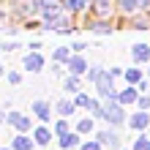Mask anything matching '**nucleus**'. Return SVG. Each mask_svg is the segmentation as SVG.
Returning a JSON list of instances; mask_svg holds the SVG:
<instances>
[{
  "mask_svg": "<svg viewBox=\"0 0 150 150\" xmlns=\"http://www.w3.org/2000/svg\"><path fill=\"white\" fill-rule=\"evenodd\" d=\"M96 90L101 93V98L107 101H117V90H115V74L112 71H101V76L96 79Z\"/></svg>",
  "mask_w": 150,
  "mask_h": 150,
  "instance_id": "1",
  "label": "nucleus"
},
{
  "mask_svg": "<svg viewBox=\"0 0 150 150\" xmlns=\"http://www.w3.org/2000/svg\"><path fill=\"white\" fill-rule=\"evenodd\" d=\"M104 117H107L112 126H123V123H126V112H123V104H120V101L115 104V98H112V101H107V104H104Z\"/></svg>",
  "mask_w": 150,
  "mask_h": 150,
  "instance_id": "2",
  "label": "nucleus"
},
{
  "mask_svg": "<svg viewBox=\"0 0 150 150\" xmlns=\"http://www.w3.org/2000/svg\"><path fill=\"white\" fill-rule=\"evenodd\" d=\"M128 126L134 128V131H145V128L150 126V115H147L145 109H139L137 115H131V117H128Z\"/></svg>",
  "mask_w": 150,
  "mask_h": 150,
  "instance_id": "3",
  "label": "nucleus"
},
{
  "mask_svg": "<svg viewBox=\"0 0 150 150\" xmlns=\"http://www.w3.org/2000/svg\"><path fill=\"white\" fill-rule=\"evenodd\" d=\"M22 66L28 68V71H33V74H36V71H41V68H44V57L38 55V52H30V55H25Z\"/></svg>",
  "mask_w": 150,
  "mask_h": 150,
  "instance_id": "4",
  "label": "nucleus"
},
{
  "mask_svg": "<svg viewBox=\"0 0 150 150\" xmlns=\"http://www.w3.org/2000/svg\"><path fill=\"white\" fill-rule=\"evenodd\" d=\"M6 120L11 123L16 131H30V117H25V115H19V112H11Z\"/></svg>",
  "mask_w": 150,
  "mask_h": 150,
  "instance_id": "5",
  "label": "nucleus"
},
{
  "mask_svg": "<svg viewBox=\"0 0 150 150\" xmlns=\"http://www.w3.org/2000/svg\"><path fill=\"white\" fill-rule=\"evenodd\" d=\"M68 71H71L74 76L85 74V71H87V60H85L82 55H71V60H68Z\"/></svg>",
  "mask_w": 150,
  "mask_h": 150,
  "instance_id": "6",
  "label": "nucleus"
},
{
  "mask_svg": "<svg viewBox=\"0 0 150 150\" xmlns=\"http://www.w3.org/2000/svg\"><path fill=\"white\" fill-rule=\"evenodd\" d=\"M120 3V8L126 14H134V11H142V8H147L150 6V0H117Z\"/></svg>",
  "mask_w": 150,
  "mask_h": 150,
  "instance_id": "7",
  "label": "nucleus"
},
{
  "mask_svg": "<svg viewBox=\"0 0 150 150\" xmlns=\"http://www.w3.org/2000/svg\"><path fill=\"white\" fill-rule=\"evenodd\" d=\"M57 142H60V147H63V150H76L79 145H82V142H79V134H71V131H68V134H63Z\"/></svg>",
  "mask_w": 150,
  "mask_h": 150,
  "instance_id": "8",
  "label": "nucleus"
},
{
  "mask_svg": "<svg viewBox=\"0 0 150 150\" xmlns=\"http://www.w3.org/2000/svg\"><path fill=\"white\" fill-rule=\"evenodd\" d=\"M98 142L109 147H120V137H117V131H98Z\"/></svg>",
  "mask_w": 150,
  "mask_h": 150,
  "instance_id": "9",
  "label": "nucleus"
},
{
  "mask_svg": "<svg viewBox=\"0 0 150 150\" xmlns=\"http://www.w3.org/2000/svg\"><path fill=\"white\" fill-rule=\"evenodd\" d=\"M131 55H134V63H147L150 60V47L147 44H137V47L131 49Z\"/></svg>",
  "mask_w": 150,
  "mask_h": 150,
  "instance_id": "10",
  "label": "nucleus"
},
{
  "mask_svg": "<svg viewBox=\"0 0 150 150\" xmlns=\"http://www.w3.org/2000/svg\"><path fill=\"white\" fill-rule=\"evenodd\" d=\"M57 8H60V0H41L38 11H41L44 16H47V19H49V16H55V14H57Z\"/></svg>",
  "mask_w": 150,
  "mask_h": 150,
  "instance_id": "11",
  "label": "nucleus"
},
{
  "mask_svg": "<svg viewBox=\"0 0 150 150\" xmlns=\"http://www.w3.org/2000/svg\"><path fill=\"white\" fill-rule=\"evenodd\" d=\"M49 112H52V109H49V104H47V101H36V104H33V115H36L38 120L47 123V120H49Z\"/></svg>",
  "mask_w": 150,
  "mask_h": 150,
  "instance_id": "12",
  "label": "nucleus"
},
{
  "mask_svg": "<svg viewBox=\"0 0 150 150\" xmlns=\"http://www.w3.org/2000/svg\"><path fill=\"white\" fill-rule=\"evenodd\" d=\"M66 25H68V19L63 14H55V16H49L47 19V30L52 28V30H66Z\"/></svg>",
  "mask_w": 150,
  "mask_h": 150,
  "instance_id": "13",
  "label": "nucleus"
},
{
  "mask_svg": "<svg viewBox=\"0 0 150 150\" xmlns=\"http://www.w3.org/2000/svg\"><path fill=\"white\" fill-rule=\"evenodd\" d=\"M55 109H57V115H60V117H71V115L76 112V104H74V101H60Z\"/></svg>",
  "mask_w": 150,
  "mask_h": 150,
  "instance_id": "14",
  "label": "nucleus"
},
{
  "mask_svg": "<svg viewBox=\"0 0 150 150\" xmlns=\"http://www.w3.org/2000/svg\"><path fill=\"white\" fill-rule=\"evenodd\" d=\"M33 145H36V139H28V137H14V150H33Z\"/></svg>",
  "mask_w": 150,
  "mask_h": 150,
  "instance_id": "15",
  "label": "nucleus"
},
{
  "mask_svg": "<svg viewBox=\"0 0 150 150\" xmlns=\"http://www.w3.org/2000/svg\"><path fill=\"white\" fill-rule=\"evenodd\" d=\"M49 137H52V131H49L47 126L36 128V134H33V139H36V145H49Z\"/></svg>",
  "mask_w": 150,
  "mask_h": 150,
  "instance_id": "16",
  "label": "nucleus"
},
{
  "mask_svg": "<svg viewBox=\"0 0 150 150\" xmlns=\"http://www.w3.org/2000/svg\"><path fill=\"white\" fill-rule=\"evenodd\" d=\"M117 101H120V104H134V101H137V90H134V87L120 90V93H117Z\"/></svg>",
  "mask_w": 150,
  "mask_h": 150,
  "instance_id": "17",
  "label": "nucleus"
},
{
  "mask_svg": "<svg viewBox=\"0 0 150 150\" xmlns=\"http://www.w3.org/2000/svg\"><path fill=\"white\" fill-rule=\"evenodd\" d=\"M55 60L57 63H68V60H71V49L68 47H57L55 49Z\"/></svg>",
  "mask_w": 150,
  "mask_h": 150,
  "instance_id": "18",
  "label": "nucleus"
},
{
  "mask_svg": "<svg viewBox=\"0 0 150 150\" xmlns=\"http://www.w3.org/2000/svg\"><path fill=\"white\" fill-rule=\"evenodd\" d=\"M90 131H93V120L90 117H82L76 123V134H90Z\"/></svg>",
  "mask_w": 150,
  "mask_h": 150,
  "instance_id": "19",
  "label": "nucleus"
},
{
  "mask_svg": "<svg viewBox=\"0 0 150 150\" xmlns=\"http://www.w3.org/2000/svg\"><path fill=\"white\" fill-rule=\"evenodd\" d=\"M87 6V0H66V8H68V11H82V8Z\"/></svg>",
  "mask_w": 150,
  "mask_h": 150,
  "instance_id": "20",
  "label": "nucleus"
},
{
  "mask_svg": "<svg viewBox=\"0 0 150 150\" xmlns=\"http://www.w3.org/2000/svg\"><path fill=\"white\" fill-rule=\"evenodd\" d=\"M126 79L134 85V82H139V79H142V71H139L137 66H134V68H126Z\"/></svg>",
  "mask_w": 150,
  "mask_h": 150,
  "instance_id": "21",
  "label": "nucleus"
},
{
  "mask_svg": "<svg viewBox=\"0 0 150 150\" xmlns=\"http://www.w3.org/2000/svg\"><path fill=\"white\" fill-rule=\"evenodd\" d=\"M66 90H68V93H79V79H76L74 74L66 79Z\"/></svg>",
  "mask_w": 150,
  "mask_h": 150,
  "instance_id": "22",
  "label": "nucleus"
},
{
  "mask_svg": "<svg viewBox=\"0 0 150 150\" xmlns=\"http://www.w3.org/2000/svg\"><path fill=\"white\" fill-rule=\"evenodd\" d=\"M87 109H90V115H93V117H104V104L90 101V107H87Z\"/></svg>",
  "mask_w": 150,
  "mask_h": 150,
  "instance_id": "23",
  "label": "nucleus"
},
{
  "mask_svg": "<svg viewBox=\"0 0 150 150\" xmlns=\"http://www.w3.org/2000/svg\"><path fill=\"white\" fill-rule=\"evenodd\" d=\"M134 150H150V139L142 134V137H137V142H134Z\"/></svg>",
  "mask_w": 150,
  "mask_h": 150,
  "instance_id": "24",
  "label": "nucleus"
},
{
  "mask_svg": "<svg viewBox=\"0 0 150 150\" xmlns=\"http://www.w3.org/2000/svg\"><path fill=\"white\" fill-rule=\"evenodd\" d=\"M55 134H60V137H63V134H68V123H66V117L55 123Z\"/></svg>",
  "mask_w": 150,
  "mask_h": 150,
  "instance_id": "25",
  "label": "nucleus"
},
{
  "mask_svg": "<svg viewBox=\"0 0 150 150\" xmlns=\"http://www.w3.org/2000/svg\"><path fill=\"white\" fill-rule=\"evenodd\" d=\"M79 150H101V142H98V139H96V142H82Z\"/></svg>",
  "mask_w": 150,
  "mask_h": 150,
  "instance_id": "26",
  "label": "nucleus"
},
{
  "mask_svg": "<svg viewBox=\"0 0 150 150\" xmlns=\"http://www.w3.org/2000/svg\"><path fill=\"white\" fill-rule=\"evenodd\" d=\"M93 3H96V8H98L101 14H107V11H109V0H93Z\"/></svg>",
  "mask_w": 150,
  "mask_h": 150,
  "instance_id": "27",
  "label": "nucleus"
},
{
  "mask_svg": "<svg viewBox=\"0 0 150 150\" xmlns=\"http://www.w3.org/2000/svg\"><path fill=\"white\" fill-rule=\"evenodd\" d=\"M74 104H76V107H90V98H87V96H85V93H79Z\"/></svg>",
  "mask_w": 150,
  "mask_h": 150,
  "instance_id": "28",
  "label": "nucleus"
},
{
  "mask_svg": "<svg viewBox=\"0 0 150 150\" xmlns=\"http://www.w3.org/2000/svg\"><path fill=\"white\" fill-rule=\"evenodd\" d=\"M101 71H104V68H98V66H93V71H90V74H87V79H90V82L96 85V79H98V76H101Z\"/></svg>",
  "mask_w": 150,
  "mask_h": 150,
  "instance_id": "29",
  "label": "nucleus"
},
{
  "mask_svg": "<svg viewBox=\"0 0 150 150\" xmlns=\"http://www.w3.org/2000/svg\"><path fill=\"white\" fill-rule=\"evenodd\" d=\"M93 30H96V33H109V28H107L104 22H96V25H93Z\"/></svg>",
  "mask_w": 150,
  "mask_h": 150,
  "instance_id": "30",
  "label": "nucleus"
},
{
  "mask_svg": "<svg viewBox=\"0 0 150 150\" xmlns=\"http://www.w3.org/2000/svg\"><path fill=\"white\" fill-rule=\"evenodd\" d=\"M8 82H11V85H19V82H22V76L16 74V71H11V74H8Z\"/></svg>",
  "mask_w": 150,
  "mask_h": 150,
  "instance_id": "31",
  "label": "nucleus"
},
{
  "mask_svg": "<svg viewBox=\"0 0 150 150\" xmlns=\"http://www.w3.org/2000/svg\"><path fill=\"white\" fill-rule=\"evenodd\" d=\"M150 107V98H147V96H142V98H139V109H147Z\"/></svg>",
  "mask_w": 150,
  "mask_h": 150,
  "instance_id": "32",
  "label": "nucleus"
},
{
  "mask_svg": "<svg viewBox=\"0 0 150 150\" xmlns=\"http://www.w3.org/2000/svg\"><path fill=\"white\" fill-rule=\"evenodd\" d=\"M0 150H14V147H0Z\"/></svg>",
  "mask_w": 150,
  "mask_h": 150,
  "instance_id": "33",
  "label": "nucleus"
},
{
  "mask_svg": "<svg viewBox=\"0 0 150 150\" xmlns=\"http://www.w3.org/2000/svg\"><path fill=\"white\" fill-rule=\"evenodd\" d=\"M0 76H3V68H0Z\"/></svg>",
  "mask_w": 150,
  "mask_h": 150,
  "instance_id": "34",
  "label": "nucleus"
}]
</instances>
